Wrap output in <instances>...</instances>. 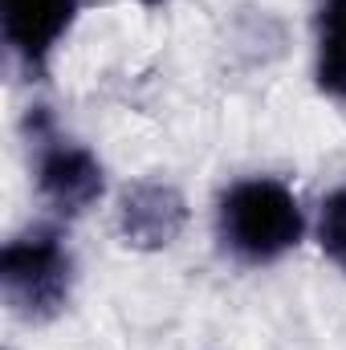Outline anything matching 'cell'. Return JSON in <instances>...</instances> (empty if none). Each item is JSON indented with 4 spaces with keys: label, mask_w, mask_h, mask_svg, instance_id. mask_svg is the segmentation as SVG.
<instances>
[{
    "label": "cell",
    "mask_w": 346,
    "mask_h": 350,
    "mask_svg": "<svg viewBox=\"0 0 346 350\" xmlns=\"http://www.w3.org/2000/svg\"><path fill=\"white\" fill-rule=\"evenodd\" d=\"M37 187L53 212L82 216L102 196V163L78 143L45 139L37 151Z\"/></svg>",
    "instance_id": "4"
},
{
    "label": "cell",
    "mask_w": 346,
    "mask_h": 350,
    "mask_svg": "<svg viewBox=\"0 0 346 350\" xmlns=\"http://www.w3.org/2000/svg\"><path fill=\"white\" fill-rule=\"evenodd\" d=\"M122 237L127 245L139 249H163L172 245L187 220V208L179 200V191L168 183H135L122 196Z\"/></svg>",
    "instance_id": "5"
},
{
    "label": "cell",
    "mask_w": 346,
    "mask_h": 350,
    "mask_svg": "<svg viewBox=\"0 0 346 350\" xmlns=\"http://www.w3.org/2000/svg\"><path fill=\"white\" fill-rule=\"evenodd\" d=\"M216 228H220V241L232 257L249 265H269L285 257L302 241L306 212L281 179L253 175V179L232 183L220 196Z\"/></svg>",
    "instance_id": "1"
},
{
    "label": "cell",
    "mask_w": 346,
    "mask_h": 350,
    "mask_svg": "<svg viewBox=\"0 0 346 350\" xmlns=\"http://www.w3.org/2000/svg\"><path fill=\"white\" fill-rule=\"evenodd\" d=\"M314 78L330 98H346V0L318 4V49H314Z\"/></svg>",
    "instance_id": "6"
},
{
    "label": "cell",
    "mask_w": 346,
    "mask_h": 350,
    "mask_svg": "<svg viewBox=\"0 0 346 350\" xmlns=\"http://www.w3.org/2000/svg\"><path fill=\"white\" fill-rule=\"evenodd\" d=\"M70 285H74V257L57 228L37 224L4 245L0 289L12 314L29 322H45L70 301Z\"/></svg>",
    "instance_id": "2"
},
{
    "label": "cell",
    "mask_w": 346,
    "mask_h": 350,
    "mask_svg": "<svg viewBox=\"0 0 346 350\" xmlns=\"http://www.w3.org/2000/svg\"><path fill=\"white\" fill-rule=\"evenodd\" d=\"M318 245L346 273V183L334 187L322 200V212H318Z\"/></svg>",
    "instance_id": "7"
},
{
    "label": "cell",
    "mask_w": 346,
    "mask_h": 350,
    "mask_svg": "<svg viewBox=\"0 0 346 350\" xmlns=\"http://www.w3.org/2000/svg\"><path fill=\"white\" fill-rule=\"evenodd\" d=\"M143 4H163V0H143Z\"/></svg>",
    "instance_id": "8"
},
{
    "label": "cell",
    "mask_w": 346,
    "mask_h": 350,
    "mask_svg": "<svg viewBox=\"0 0 346 350\" xmlns=\"http://www.w3.org/2000/svg\"><path fill=\"white\" fill-rule=\"evenodd\" d=\"M78 16V0H0V21H4V41L12 57L37 74L62 45Z\"/></svg>",
    "instance_id": "3"
}]
</instances>
